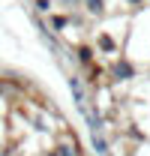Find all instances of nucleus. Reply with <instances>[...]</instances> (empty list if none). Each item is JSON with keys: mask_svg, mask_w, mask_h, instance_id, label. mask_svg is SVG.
Here are the masks:
<instances>
[{"mask_svg": "<svg viewBox=\"0 0 150 156\" xmlns=\"http://www.w3.org/2000/svg\"><path fill=\"white\" fill-rule=\"evenodd\" d=\"M108 75H111V81H126V78L135 75V66L126 57H114L111 66H108Z\"/></svg>", "mask_w": 150, "mask_h": 156, "instance_id": "nucleus-1", "label": "nucleus"}, {"mask_svg": "<svg viewBox=\"0 0 150 156\" xmlns=\"http://www.w3.org/2000/svg\"><path fill=\"white\" fill-rule=\"evenodd\" d=\"M96 48H99L102 54H114V51H117V45H114V39L108 36V33H99V39H96Z\"/></svg>", "mask_w": 150, "mask_h": 156, "instance_id": "nucleus-2", "label": "nucleus"}, {"mask_svg": "<svg viewBox=\"0 0 150 156\" xmlns=\"http://www.w3.org/2000/svg\"><path fill=\"white\" fill-rule=\"evenodd\" d=\"M75 51H78V63H81V66H90V63H93V48H90V45H78Z\"/></svg>", "mask_w": 150, "mask_h": 156, "instance_id": "nucleus-3", "label": "nucleus"}, {"mask_svg": "<svg viewBox=\"0 0 150 156\" xmlns=\"http://www.w3.org/2000/svg\"><path fill=\"white\" fill-rule=\"evenodd\" d=\"M84 9L90 15H102L105 12V0H84Z\"/></svg>", "mask_w": 150, "mask_h": 156, "instance_id": "nucleus-4", "label": "nucleus"}, {"mask_svg": "<svg viewBox=\"0 0 150 156\" xmlns=\"http://www.w3.org/2000/svg\"><path fill=\"white\" fill-rule=\"evenodd\" d=\"M51 27L54 30H66L69 27V15H51Z\"/></svg>", "mask_w": 150, "mask_h": 156, "instance_id": "nucleus-5", "label": "nucleus"}, {"mask_svg": "<svg viewBox=\"0 0 150 156\" xmlns=\"http://www.w3.org/2000/svg\"><path fill=\"white\" fill-rule=\"evenodd\" d=\"M36 9L39 12H48L51 9V0H36Z\"/></svg>", "mask_w": 150, "mask_h": 156, "instance_id": "nucleus-6", "label": "nucleus"}, {"mask_svg": "<svg viewBox=\"0 0 150 156\" xmlns=\"http://www.w3.org/2000/svg\"><path fill=\"white\" fill-rule=\"evenodd\" d=\"M60 3H63V6H66V9H72V6H78V3H81V0H60Z\"/></svg>", "mask_w": 150, "mask_h": 156, "instance_id": "nucleus-7", "label": "nucleus"}, {"mask_svg": "<svg viewBox=\"0 0 150 156\" xmlns=\"http://www.w3.org/2000/svg\"><path fill=\"white\" fill-rule=\"evenodd\" d=\"M126 3H129V6H138V3H144V0H126Z\"/></svg>", "mask_w": 150, "mask_h": 156, "instance_id": "nucleus-8", "label": "nucleus"}]
</instances>
